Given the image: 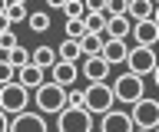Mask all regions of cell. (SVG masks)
Here are the masks:
<instances>
[{"label": "cell", "instance_id": "obj_1", "mask_svg": "<svg viewBox=\"0 0 159 132\" xmlns=\"http://www.w3.org/2000/svg\"><path fill=\"white\" fill-rule=\"evenodd\" d=\"M30 99H33V106H37L33 112H40L43 119H47V116H57V112H63V109H66V89L53 86L50 79L43 83L40 89H33V92H30Z\"/></svg>", "mask_w": 159, "mask_h": 132}, {"label": "cell", "instance_id": "obj_2", "mask_svg": "<svg viewBox=\"0 0 159 132\" xmlns=\"http://www.w3.org/2000/svg\"><path fill=\"white\" fill-rule=\"evenodd\" d=\"M109 89H113V99L123 102V106H133L146 96V79H139L133 73H119L116 79L109 83Z\"/></svg>", "mask_w": 159, "mask_h": 132}, {"label": "cell", "instance_id": "obj_3", "mask_svg": "<svg viewBox=\"0 0 159 132\" xmlns=\"http://www.w3.org/2000/svg\"><path fill=\"white\" fill-rule=\"evenodd\" d=\"M83 109L89 116H103V112L116 109V99H113L109 83H89L86 89H83Z\"/></svg>", "mask_w": 159, "mask_h": 132}, {"label": "cell", "instance_id": "obj_4", "mask_svg": "<svg viewBox=\"0 0 159 132\" xmlns=\"http://www.w3.org/2000/svg\"><path fill=\"white\" fill-rule=\"evenodd\" d=\"M129 122H133V129H139V132H156V126H159V99L143 96L139 102H133Z\"/></svg>", "mask_w": 159, "mask_h": 132}, {"label": "cell", "instance_id": "obj_5", "mask_svg": "<svg viewBox=\"0 0 159 132\" xmlns=\"http://www.w3.org/2000/svg\"><path fill=\"white\" fill-rule=\"evenodd\" d=\"M30 106V92L20 86V83H7V86H0V112L7 116V119H13V116H20V112H27Z\"/></svg>", "mask_w": 159, "mask_h": 132}, {"label": "cell", "instance_id": "obj_6", "mask_svg": "<svg viewBox=\"0 0 159 132\" xmlns=\"http://www.w3.org/2000/svg\"><path fill=\"white\" fill-rule=\"evenodd\" d=\"M156 63H159V53L149 50V46H129V53H126V73H133L139 79L156 70Z\"/></svg>", "mask_w": 159, "mask_h": 132}, {"label": "cell", "instance_id": "obj_7", "mask_svg": "<svg viewBox=\"0 0 159 132\" xmlns=\"http://www.w3.org/2000/svg\"><path fill=\"white\" fill-rule=\"evenodd\" d=\"M57 132H96V122L86 109H63L57 112Z\"/></svg>", "mask_w": 159, "mask_h": 132}, {"label": "cell", "instance_id": "obj_8", "mask_svg": "<svg viewBox=\"0 0 159 132\" xmlns=\"http://www.w3.org/2000/svg\"><path fill=\"white\" fill-rule=\"evenodd\" d=\"M7 132H50V126H47V119H43L40 112L27 109V112H20V116L10 119Z\"/></svg>", "mask_w": 159, "mask_h": 132}, {"label": "cell", "instance_id": "obj_9", "mask_svg": "<svg viewBox=\"0 0 159 132\" xmlns=\"http://www.w3.org/2000/svg\"><path fill=\"white\" fill-rule=\"evenodd\" d=\"M50 73H53V79H50V83L60 86V89H73V86L80 83V66H76V63H60L57 60Z\"/></svg>", "mask_w": 159, "mask_h": 132}, {"label": "cell", "instance_id": "obj_10", "mask_svg": "<svg viewBox=\"0 0 159 132\" xmlns=\"http://www.w3.org/2000/svg\"><path fill=\"white\" fill-rule=\"evenodd\" d=\"M99 132H133V122H129L126 109H109L99 116Z\"/></svg>", "mask_w": 159, "mask_h": 132}, {"label": "cell", "instance_id": "obj_11", "mask_svg": "<svg viewBox=\"0 0 159 132\" xmlns=\"http://www.w3.org/2000/svg\"><path fill=\"white\" fill-rule=\"evenodd\" d=\"M126 53H129V43H123V40H103L99 60L113 70V66H119V63H126Z\"/></svg>", "mask_w": 159, "mask_h": 132}, {"label": "cell", "instance_id": "obj_12", "mask_svg": "<svg viewBox=\"0 0 159 132\" xmlns=\"http://www.w3.org/2000/svg\"><path fill=\"white\" fill-rule=\"evenodd\" d=\"M133 43H136V46H149V50H152V46H156L159 43V27L152 20H143V23H133Z\"/></svg>", "mask_w": 159, "mask_h": 132}, {"label": "cell", "instance_id": "obj_13", "mask_svg": "<svg viewBox=\"0 0 159 132\" xmlns=\"http://www.w3.org/2000/svg\"><path fill=\"white\" fill-rule=\"evenodd\" d=\"M80 76L86 83H106L109 79V66L99 56H89V60H83V66H80Z\"/></svg>", "mask_w": 159, "mask_h": 132}, {"label": "cell", "instance_id": "obj_14", "mask_svg": "<svg viewBox=\"0 0 159 132\" xmlns=\"http://www.w3.org/2000/svg\"><path fill=\"white\" fill-rule=\"evenodd\" d=\"M43 76H47V73L43 70H37V66H33V63H27V66H23V70H17V76H13V83H20V86H23V89L27 92H33V89H40V86H43Z\"/></svg>", "mask_w": 159, "mask_h": 132}, {"label": "cell", "instance_id": "obj_15", "mask_svg": "<svg viewBox=\"0 0 159 132\" xmlns=\"http://www.w3.org/2000/svg\"><path fill=\"white\" fill-rule=\"evenodd\" d=\"M129 30H133V23H129L126 17H109L106 30H103V40H123V43H126Z\"/></svg>", "mask_w": 159, "mask_h": 132}, {"label": "cell", "instance_id": "obj_16", "mask_svg": "<svg viewBox=\"0 0 159 132\" xmlns=\"http://www.w3.org/2000/svg\"><path fill=\"white\" fill-rule=\"evenodd\" d=\"M30 63H33L37 70H43V73L53 70V63H57V50L43 43V46H37V50H30Z\"/></svg>", "mask_w": 159, "mask_h": 132}, {"label": "cell", "instance_id": "obj_17", "mask_svg": "<svg viewBox=\"0 0 159 132\" xmlns=\"http://www.w3.org/2000/svg\"><path fill=\"white\" fill-rule=\"evenodd\" d=\"M99 50H103V33H86V36L80 40V53H83V60L99 56Z\"/></svg>", "mask_w": 159, "mask_h": 132}, {"label": "cell", "instance_id": "obj_18", "mask_svg": "<svg viewBox=\"0 0 159 132\" xmlns=\"http://www.w3.org/2000/svg\"><path fill=\"white\" fill-rule=\"evenodd\" d=\"M57 60L60 63H76V66H80V43L76 40H63L60 50H57Z\"/></svg>", "mask_w": 159, "mask_h": 132}, {"label": "cell", "instance_id": "obj_19", "mask_svg": "<svg viewBox=\"0 0 159 132\" xmlns=\"http://www.w3.org/2000/svg\"><path fill=\"white\" fill-rule=\"evenodd\" d=\"M106 20H109V13H106V7L99 13H86L83 17V27H86V33H103L106 30Z\"/></svg>", "mask_w": 159, "mask_h": 132}, {"label": "cell", "instance_id": "obj_20", "mask_svg": "<svg viewBox=\"0 0 159 132\" xmlns=\"http://www.w3.org/2000/svg\"><path fill=\"white\" fill-rule=\"evenodd\" d=\"M3 17H7L10 27H17V23L27 20V7H23L20 0H7V10H3Z\"/></svg>", "mask_w": 159, "mask_h": 132}, {"label": "cell", "instance_id": "obj_21", "mask_svg": "<svg viewBox=\"0 0 159 132\" xmlns=\"http://www.w3.org/2000/svg\"><path fill=\"white\" fill-rule=\"evenodd\" d=\"M30 63V50L27 46H13V50L7 53V66H13V70H23Z\"/></svg>", "mask_w": 159, "mask_h": 132}, {"label": "cell", "instance_id": "obj_22", "mask_svg": "<svg viewBox=\"0 0 159 132\" xmlns=\"http://www.w3.org/2000/svg\"><path fill=\"white\" fill-rule=\"evenodd\" d=\"M63 13H66V20H83L86 17V0H66Z\"/></svg>", "mask_w": 159, "mask_h": 132}, {"label": "cell", "instance_id": "obj_23", "mask_svg": "<svg viewBox=\"0 0 159 132\" xmlns=\"http://www.w3.org/2000/svg\"><path fill=\"white\" fill-rule=\"evenodd\" d=\"M27 23H30V30L33 33H47L50 30V13H27Z\"/></svg>", "mask_w": 159, "mask_h": 132}, {"label": "cell", "instance_id": "obj_24", "mask_svg": "<svg viewBox=\"0 0 159 132\" xmlns=\"http://www.w3.org/2000/svg\"><path fill=\"white\" fill-rule=\"evenodd\" d=\"M86 36V27H83V20H66V40H83Z\"/></svg>", "mask_w": 159, "mask_h": 132}, {"label": "cell", "instance_id": "obj_25", "mask_svg": "<svg viewBox=\"0 0 159 132\" xmlns=\"http://www.w3.org/2000/svg\"><path fill=\"white\" fill-rule=\"evenodd\" d=\"M13 76H17V70H13V66H7V63H0V86L13 83Z\"/></svg>", "mask_w": 159, "mask_h": 132}, {"label": "cell", "instance_id": "obj_26", "mask_svg": "<svg viewBox=\"0 0 159 132\" xmlns=\"http://www.w3.org/2000/svg\"><path fill=\"white\" fill-rule=\"evenodd\" d=\"M7 126H10V119L3 116V112H0V132H7Z\"/></svg>", "mask_w": 159, "mask_h": 132}, {"label": "cell", "instance_id": "obj_27", "mask_svg": "<svg viewBox=\"0 0 159 132\" xmlns=\"http://www.w3.org/2000/svg\"><path fill=\"white\" fill-rule=\"evenodd\" d=\"M152 23L159 27V3H152Z\"/></svg>", "mask_w": 159, "mask_h": 132}, {"label": "cell", "instance_id": "obj_28", "mask_svg": "<svg viewBox=\"0 0 159 132\" xmlns=\"http://www.w3.org/2000/svg\"><path fill=\"white\" fill-rule=\"evenodd\" d=\"M149 76H152V83H156V86H159V63H156V70L149 73Z\"/></svg>", "mask_w": 159, "mask_h": 132}, {"label": "cell", "instance_id": "obj_29", "mask_svg": "<svg viewBox=\"0 0 159 132\" xmlns=\"http://www.w3.org/2000/svg\"><path fill=\"white\" fill-rule=\"evenodd\" d=\"M156 132H159V126H156Z\"/></svg>", "mask_w": 159, "mask_h": 132}, {"label": "cell", "instance_id": "obj_30", "mask_svg": "<svg viewBox=\"0 0 159 132\" xmlns=\"http://www.w3.org/2000/svg\"><path fill=\"white\" fill-rule=\"evenodd\" d=\"M133 132H139V129H133Z\"/></svg>", "mask_w": 159, "mask_h": 132}, {"label": "cell", "instance_id": "obj_31", "mask_svg": "<svg viewBox=\"0 0 159 132\" xmlns=\"http://www.w3.org/2000/svg\"><path fill=\"white\" fill-rule=\"evenodd\" d=\"M156 46H159V43H156Z\"/></svg>", "mask_w": 159, "mask_h": 132}]
</instances>
